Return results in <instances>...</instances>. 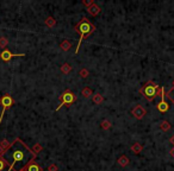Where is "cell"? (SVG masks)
I'll return each instance as SVG.
<instances>
[{"mask_svg": "<svg viewBox=\"0 0 174 171\" xmlns=\"http://www.w3.org/2000/svg\"><path fill=\"white\" fill-rule=\"evenodd\" d=\"M36 156L37 153L29 147L22 139L16 138L0 157L7 162V171H22L29 163L36 158Z\"/></svg>", "mask_w": 174, "mask_h": 171, "instance_id": "6da1fadb", "label": "cell"}, {"mask_svg": "<svg viewBox=\"0 0 174 171\" xmlns=\"http://www.w3.org/2000/svg\"><path fill=\"white\" fill-rule=\"evenodd\" d=\"M74 30H75L78 33H80L79 43H78V46H76V49H75V53H78L82 41H83L86 37H90V36L96 31V26H94L93 23H91L86 17H82V18L76 23V25L74 26Z\"/></svg>", "mask_w": 174, "mask_h": 171, "instance_id": "7a4b0ae2", "label": "cell"}, {"mask_svg": "<svg viewBox=\"0 0 174 171\" xmlns=\"http://www.w3.org/2000/svg\"><path fill=\"white\" fill-rule=\"evenodd\" d=\"M139 94L148 102H153V100L161 94V87L154 81H148L139 88Z\"/></svg>", "mask_w": 174, "mask_h": 171, "instance_id": "3957f363", "label": "cell"}, {"mask_svg": "<svg viewBox=\"0 0 174 171\" xmlns=\"http://www.w3.org/2000/svg\"><path fill=\"white\" fill-rule=\"evenodd\" d=\"M60 101H61V103H60L59 107L56 108V110H60V108H61L62 106L70 107V105H73V103L76 101V95H75L72 90L67 89V90H65V92L62 93V95L60 96Z\"/></svg>", "mask_w": 174, "mask_h": 171, "instance_id": "277c9868", "label": "cell"}, {"mask_svg": "<svg viewBox=\"0 0 174 171\" xmlns=\"http://www.w3.org/2000/svg\"><path fill=\"white\" fill-rule=\"evenodd\" d=\"M13 103H14V101H13V99L10 94H5L1 99H0V105L3 106V110H1V114H0V124H1V121H3V117L5 114V110L7 108H10Z\"/></svg>", "mask_w": 174, "mask_h": 171, "instance_id": "5b68a950", "label": "cell"}, {"mask_svg": "<svg viewBox=\"0 0 174 171\" xmlns=\"http://www.w3.org/2000/svg\"><path fill=\"white\" fill-rule=\"evenodd\" d=\"M160 96H161V101L157 103L156 108H157V110L160 113H166L169 109V105L166 102V89L163 87H161V94H160Z\"/></svg>", "mask_w": 174, "mask_h": 171, "instance_id": "8992f818", "label": "cell"}, {"mask_svg": "<svg viewBox=\"0 0 174 171\" xmlns=\"http://www.w3.org/2000/svg\"><path fill=\"white\" fill-rule=\"evenodd\" d=\"M25 56V53H12L10 50L5 49L1 51V53H0V57H1V60L4 62H9L11 58H13V57H23Z\"/></svg>", "mask_w": 174, "mask_h": 171, "instance_id": "52a82bcc", "label": "cell"}, {"mask_svg": "<svg viewBox=\"0 0 174 171\" xmlns=\"http://www.w3.org/2000/svg\"><path fill=\"white\" fill-rule=\"evenodd\" d=\"M146 109H144V107L143 106H141V105H137V106H135L132 109H131V114L136 118V119H142L144 115H146Z\"/></svg>", "mask_w": 174, "mask_h": 171, "instance_id": "ba28073f", "label": "cell"}, {"mask_svg": "<svg viewBox=\"0 0 174 171\" xmlns=\"http://www.w3.org/2000/svg\"><path fill=\"white\" fill-rule=\"evenodd\" d=\"M22 171H42V167H41L40 164L34 159V160H31L30 163H29Z\"/></svg>", "mask_w": 174, "mask_h": 171, "instance_id": "9c48e42d", "label": "cell"}, {"mask_svg": "<svg viewBox=\"0 0 174 171\" xmlns=\"http://www.w3.org/2000/svg\"><path fill=\"white\" fill-rule=\"evenodd\" d=\"M100 11H101V9L97 5V4H93L91 7H88L87 9V12H88L91 16H93V17H96V16H98L99 13H100Z\"/></svg>", "mask_w": 174, "mask_h": 171, "instance_id": "30bf717a", "label": "cell"}, {"mask_svg": "<svg viewBox=\"0 0 174 171\" xmlns=\"http://www.w3.org/2000/svg\"><path fill=\"white\" fill-rule=\"evenodd\" d=\"M81 95H82L83 98H86V99H88L90 96L93 95V92H92V89H91L90 87H85V88L82 89V92H81Z\"/></svg>", "mask_w": 174, "mask_h": 171, "instance_id": "8fae6325", "label": "cell"}, {"mask_svg": "<svg viewBox=\"0 0 174 171\" xmlns=\"http://www.w3.org/2000/svg\"><path fill=\"white\" fill-rule=\"evenodd\" d=\"M60 48H61L63 51H68V50L72 48V43H70L69 41L65 39V41H62V42H61V44H60Z\"/></svg>", "mask_w": 174, "mask_h": 171, "instance_id": "7c38bea8", "label": "cell"}, {"mask_svg": "<svg viewBox=\"0 0 174 171\" xmlns=\"http://www.w3.org/2000/svg\"><path fill=\"white\" fill-rule=\"evenodd\" d=\"M142 150H143V146L139 144V142H135V144L131 146V151L134 152V153H139V152H142Z\"/></svg>", "mask_w": 174, "mask_h": 171, "instance_id": "4fadbf2b", "label": "cell"}, {"mask_svg": "<svg viewBox=\"0 0 174 171\" xmlns=\"http://www.w3.org/2000/svg\"><path fill=\"white\" fill-rule=\"evenodd\" d=\"M103 101H104V98H103V95H101V94L97 93V94H94V95H93V102H94L96 105H100Z\"/></svg>", "mask_w": 174, "mask_h": 171, "instance_id": "5bb4252c", "label": "cell"}, {"mask_svg": "<svg viewBox=\"0 0 174 171\" xmlns=\"http://www.w3.org/2000/svg\"><path fill=\"white\" fill-rule=\"evenodd\" d=\"M118 164H119L121 166H127V165L129 164V158H128L127 156H121V157L118 158Z\"/></svg>", "mask_w": 174, "mask_h": 171, "instance_id": "9a60e30c", "label": "cell"}, {"mask_svg": "<svg viewBox=\"0 0 174 171\" xmlns=\"http://www.w3.org/2000/svg\"><path fill=\"white\" fill-rule=\"evenodd\" d=\"M61 71H62L63 74H69V73L72 71V66L68 64V63L62 64V67H61Z\"/></svg>", "mask_w": 174, "mask_h": 171, "instance_id": "2e32d148", "label": "cell"}, {"mask_svg": "<svg viewBox=\"0 0 174 171\" xmlns=\"http://www.w3.org/2000/svg\"><path fill=\"white\" fill-rule=\"evenodd\" d=\"M166 96L173 102V105H174V86H173V87L167 92V94H166Z\"/></svg>", "mask_w": 174, "mask_h": 171, "instance_id": "e0dca14e", "label": "cell"}, {"mask_svg": "<svg viewBox=\"0 0 174 171\" xmlns=\"http://www.w3.org/2000/svg\"><path fill=\"white\" fill-rule=\"evenodd\" d=\"M160 128H161V131H163V132H166V131H168L169 128H170V124L168 123V121H162L161 123V125H160Z\"/></svg>", "mask_w": 174, "mask_h": 171, "instance_id": "ac0fdd59", "label": "cell"}, {"mask_svg": "<svg viewBox=\"0 0 174 171\" xmlns=\"http://www.w3.org/2000/svg\"><path fill=\"white\" fill-rule=\"evenodd\" d=\"M79 75L82 77V78H86L87 76H90V71L88 70H87L86 68H82L80 71H79Z\"/></svg>", "mask_w": 174, "mask_h": 171, "instance_id": "d6986e66", "label": "cell"}, {"mask_svg": "<svg viewBox=\"0 0 174 171\" xmlns=\"http://www.w3.org/2000/svg\"><path fill=\"white\" fill-rule=\"evenodd\" d=\"M45 24L49 26V27H52V26H55V24H56V21H55V19L52 18V17H49L48 19H47V21H45Z\"/></svg>", "mask_w": 174, "mask_h": 171, "instance_id": "ffe728a7", "label": "cell"}, {"mask_svg": "<svg viewBox=\"0 0 174 171\" xmlns=\"http://www.w3.org/2000/svg\"><path fill=\"white\" fill-rule=\"evenodd\" d=\"M6 166H9V164H7V162L6 160H4L1 157H0V171H3Z\"/></svg>", "mask_w": 174, "mask_h": 171, "instance_id": "44dd1931", "label": "cell"}, {"mask_svg": "<svg viewBox=\"0 0 174 171\" xmlns=\"http://www.w3.org/2000/svg\"><path fill=\"white\" fill-rule=\"evenodd\" d=\"M101 128H104V130H109L110 127H111V123L110 121H107V120H104L103 123H101Z\"/></svg>", "mask_w": 174, "mask_h": 171, "instance_id": "7402d4cb", "label": "cell"}, {"mask_svg": "<svg viewBox=\"0 0 174 171\" xmlns=\"http://www.w3.org/2000/svg\"><path fill=\"white\" fill-rule=\"evenodd\" d=\"M82 4L85 5V6H87V9H88V7H91L94 3L92 1V0H90V1H87V0H83V1H82Z\"/></svg>", "mask_w": 174, "mask_h": 171, "instance_id": "603a6c76", "label": "cell"}, {"mask_svg": "<svg viewBox=\"0 0 174 171\" xmlns=\"http://www.w3.org/2000/svg\"><path fill=\"white\" fill-rule=\"evenodd\" d=\"M49 171H57V166H56V165H51V166H49Z\"/></svg>", "mask_w": 174, "mask_h": 171, "instance_id": "cb8c5ba5", "label": "cell"}, {"mask_svg": "<svg viewBox=\"0 0 174 171\" xmlns=\"http://www.w3.org/2000/svg\"><path fill=\"white\" fill-rule=\"evenodd\" d=\"M169 142H170V144L174 146V135H172V137H170V139H169Z\"/></svg>", "mask_w": 174, "mask_h": 171, "instance_id": "d4e9b609", "label": "cell"}, {"mask_svg": "<svg viewBox=\"0 0 174 171\" xmlns=\"http://www.w3.org/2000/svg\"><path fill=\"white\" fill-rule=\"evenodd\" d=\"M169 153H170V156H172V157L174 158V147H173V149H172V150L169 151Z\"/></svg>", "mask_w": 174, "mask_h": 171, "instance_id": "484cf974", "label": "cell"}, {"mask_svg": "<svg viewBox=\"0 0 174 171\" xmlns=\"http://www.w3.org/2000/svg\"><path fill=\"white\" fill-rule=\"evenodd\" d=\"M173 86H174V81H173Z\"/></svg>", "mask_w": 174, "mask_h": 171, "instance_id": "4316f807", "label": "cell"}]
</instances>
